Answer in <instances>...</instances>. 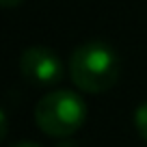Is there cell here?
<instances>
[{
  "mask_svg": "<svg viewBox=\"0 0 147 147\" xmlns=\"http://www.w3.org/2000/svg\"><path fill=\"white\" fill-rule=\"evenodd\" d=\"M121 74V61L110 43L93 39L74 50L69 59V78L87 93H104L115 87Z\"/></svg>",
  "mask_w": 147,
  "mask_h": 147,
  "instance_id": "6da1fadb",
  "label": "cell"
},
{
  "mask_svg": "<svg viewBox=\"0 0 147 147\" xmlns=\"http://www.w3.org/2000/svg\"><path fill=\"white\" fill-rule=\"evenodd\" d=\"M35 121L48 136L65 138L78 132L87 121V106L82 97L74 91H50L37 102Z\"/></svg>",
  "mask_w": 147,
  "mask_h": 147,
  "instance_id": "7a4b0ae2",
  "label": "cell"
},
{
  "mask_svg": "<svg viewBox=\"0 0 147 147\" xmlns=\"http://www.w3.org/2000/svg\"><path fill=\"white\" fill-rule=\"evenodd\" d=\"M20 74L32 87H54L63 80L65 65L54 50L43 46H32L20 56Z\"/></svg>",
  "mask_w": 147,
  "mask_h": 147,
  "instance_id": "3957f363",
  "label": "cell"
},
{
  "mask_svg": "<svg viewBox=\"0 0 147 147\" xmlns=\"http://www.w3.org/2000/svg\"><path fill=\"white\" fill-rule=\"evenodd\" d=\"M134 128L141 134L143 141H147V102L138 104L136 110H134Z\"/></svg>",
  "mask_w": 147,
  "mask_h": 147,
  "instance_id": "277c9868",
  "label": "cell"
},
{
  "mask_svg": "<svg viewBox=\"0 0 147 147\" xmlns=\"http://www.w3.org/2000/svg\"><path fill=\"white\" fill-rule=\"evenodd\" d=\"M24 0H2V7L5 9H11V7H18V5H22Z\"/></svg>",
  "mask_w": 147,
  "mask_h": 147,
  "instance_id": "5b68a950",
  "label": "cell"
},
{
  "mask_svg": "<svg viewBox=\"0 0 147 147\" xmlns=\"http://www.w3.org/2000/svg\"><path fill=\"white\" fill-rule=\"evenodd\" d=\"M11 147H41V145L30 143V141H20V143H15V145H11Z\"/></svg>",
  "mask_w": 147,
  "mask_h": 147,
  "instance_id": "8992f818",
  "label": "cell"
}]
</instances>
